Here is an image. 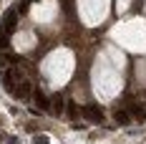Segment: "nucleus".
<instances>
[{
  "instance_id": "1a4fd4ad",
  "label": "nucleus",
  "mask_w": 146,
  "mask_h": 144,
  "mask_svg": "<svg viewBox=\"0 0 146 144\" xmlns=\"http://www.w3.org/2000/svg\"><path fill=\"white\" fill-rule=\"evenodd\" d=\"M53 106H56V111H58V114H63V111H66V104H63V96H60V94H56V96H53Z\"/></svg>"
},
{
  "instance_id": "7ed1b4c3",
  "label": "nucleus",
  "mask_w": 146,
  "mask_h": 144,
  "mask_svg": "<svg viewBox=\"0 0 146 144\" xmlns=\"http://www.w3.org/2000/svg\"><path fill=\"white\" fill-rule=\"evenodd\" d=\"M15 99H30V94H33V86H30V81H18V86H15Z\"/></svg>"
},
{
  "instance_id": "9b49d317",
  "label": "nucleus",
  "mask_w": 146,
  "mask_h": 144,
  "mask_svg": "<svg viewBox=\"0 0 146 144\" xmlns=\"http://www.w3.org/2000/svg\"><path fill=\"white\" fill-rule=\"evenodd\" d=\"M8 43H10V41H8V35H3V33H0V48H8Z\"/></svg>"
},
{
  "instance_id": "f03ea898",
  "label": "nucleus",
  "mask_w": 146,
  "mask_h": 144,
  "mask_svg": "<svg viewBox=\"0 0 146 144\" xmlns=\"http://www.w3.org/2000/svg\"><path fill=\"white\" fill-rule=\"evenodd\" d=\"M81 114L86 116V121H91V124H103V111L98 109V106H93V104L83 106V109H81Z\"/></svg>"
},
{
  "instance_id": "6e6552de",
  "label": "nucleus",
  "mask_w": 146,
  "mask_h": 144,
  "mask_svg": "<svg viewBox=\"0 0 146 144\" xmlns=\"http://www.w3.org/2000/svg\"><path fill=\"white\" fill-rule=\"evenodd\" d=\"M116 124H121V127H129V124H131V114H129V111H123V109H121V111H116Z\"/></svg>"
},
{
  "instance_id": "f8f14e48",
  "label": "nucleus",
  "mask_w": 146,
  "mask_h": 144,
  "mask_svg": "<svg viewBox=\"0 0 146 144\" xmlns=\"http://www.w3.org/2000/svg\"><path fill=\"white\" fill-rule=\"evenodd\" d=\"M28 3H30V0H28Z\"/></svg>"
},
{
  "instance_id": "9d476101",
  "label": "nucleus",
  "mask_w": 146,
  "mask_h": 144,
  "mask_svg": "<svg viewBox=\"0 0 146 144\" xmlns=\"http://www.w3.org/2000/svg\"><path fill=\"white\" fill-rule=\"evenodd\" d=\"M33 144H48V137L40 134V137H35V139H33Z\"/></svg>"
},
{
  "instance_id": "39448f33",
  "label": "nucleus",
  "mask_w": 146,
  "mask_h": 144,
  "mask_svg": "<svg viewBox=\"0 0 146 144\" xmlns=\"http://www.w3.org/2000/svg\"><path fill=\"white\" fill-rule=\"evenodd\" d=\"M129 114H131V119L136 121V124H144V121H146V109H144V106H139V104L129 109Z\"/></svg>"
},
{
  "instance_id": "0eeeda50",
  "label": "nucleus",
  "mask_w": 146,
  "mask_h": 144,
  "mask_svg": "<svg viewBox=\"0 0 146 144\" xmlns=\"http://www.w3.org/2000/svg\"><path fill=\"white\" fill-rule=\"evenodd\" d=\"M63 114H66V119H78V114H81V109H78V106H76V104H73V101H68V104H66V111H63Z\"/></svg>"
},
{
  "instance_id": "20e7f679",
  "label": "nucleus",
  "mask_w": 146,
  "mask_h": 144,
  "mask_svg": "<svg viewBox=\"0 0 146 144\" xmlns=\"http://www.w3.org/2000/svg\"><path fill=\"white\" fill-rule=\"evenodd\" d=\"M15 23H18V13H15V10H8V13H5V23H3L0 33H3V35H8V33L15 28Z\"/></svg>"
},
{
  "instance_id": "423d86ee",
  "label": "nucleus",
  "mask_w": 146,
  "mask_h": 144,
  "mask_svg": "<svg viewBox=\"0 0 146 144\" xmlns=\"http://www.w3.org/2000/svg\"><path fill=\"white\" fill-rule=\"evenodd\" d=\"M33 96H35V104H38V109H43V111H48V109H50V101H48V96H45V94L35 91Z\"/></svg>"
},
{
  "instance_id": "f257e3e1",
  "label": "nucleus",
  "mask_w": 146,
  "mask_h": 144,
  "mask_svg": "<svg viewBox=\"0 0 146 144\" xmlns=\"http://www.w3.org/2000/svg\"><path fill=\"white\" fill-rule=\"evenodd\" d=\"M0 76H3V78H0V81H3V86L8 88V91H15L18 81H23V78H20V73L15 71V68H5V71L0 73Z\"/></svg>"
}]
</instances>
